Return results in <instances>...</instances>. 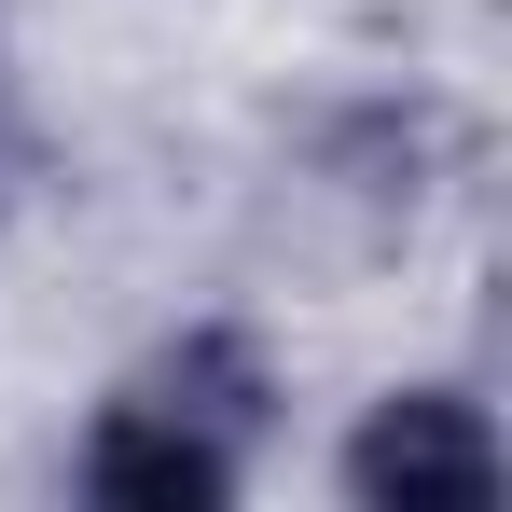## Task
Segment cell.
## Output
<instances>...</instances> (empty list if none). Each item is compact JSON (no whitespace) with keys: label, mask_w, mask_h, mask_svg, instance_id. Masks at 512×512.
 <instances>
[{"label":"cell","mask_w":512,"mask_h":512,"mask_svg":"<svg viewBox=\"0 0 512 512\" xmlns=\"http://www.w3.org/2000/svg\"><path fill=\"white\" fill-rule=\"evenodd\" d=\"M346 499H374V512H471V499H499V429H485V402H457V388L374 402V416L346 429Z\"/></svg>","instance_id":"6da1fadb"},{"label":"cell","mask_w":512,"mask_h":512,"mask_svg":"<svg viewBox=\"0 0 512 512\" xmlns=\"http://www.w3.org/2000/svg\"><path fill=\"white\" fill-rule=\"evenodd\" d=\"M84 499L97 512H222L236 499V443L180 429L167 402H111L84 443Z\"/></svg>","instance_id":"7a4b0ae2"},{"label":"cell","mask_w":512,"mask_h":512,"mask_svg":"<svg viewBox=\"0 0 512 512\" xmlns=\"http://www.w3.org/2000/svg\"><path fill=\"white\" fill-rule=\"evenodd\" d=\"M139 402H167V416L208 429V443H250L277 388H263V346H250V333H180L167 360L139 374Z\"/></svg>","instance_id":"3957f363"},{"label":"cell","mask_w":512,"mask_h":512,"mask_svg":"<svg viewBox=\"0 0 512 512\" xmlns=\"http://www.w3.org/2000/svg\"><path fill=\"white\" fill-rule=\"evenodd\" d=\"M28 167H42V153H28V139H14V125H0V222H14V208H28Z\"/></svg>","instance_id":"277c9868"}]
</instances>
